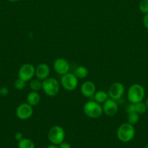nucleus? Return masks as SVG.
I'll return each mask as SVG.
<instances>
[{
	"label": "nucleus",
	"instance_id": "nucleus-21",
	"mask_svg": "<svg viewBox=\"0 0 148 148\" xmlns=\"http://www.w3.org/2000/svg\"><path fill=\"white\" fill-rule=\"evenodd\" d=\"M139 9L144 14L148 13V0H141L139 4Z\"/></svg>",
	"mask_w": 148,
	"mask_h": 148
},
{
	"label": "nucleus",
	"instance_id": "nucleus-18",
	"mask_svg": "<svg viewBox=\"0 0 148 148\" xmlns=\"http://www.w3.org/2000/svg\"><path fill=\"white\" fill-rule=\"evenodd\" d=\"M29 86H30V90L32 91L38 92V91L42 89V80L38 79V78H36V79H32L31 80H30Z\"/></svg>",
	"mask_w": 148,
	"mask_h": 148
},
{
	"label": "nucleus",
	"instance_id": "nucleus-12",
	"mask_svg": "<svg viewBox=\"0 0 148 148\" xmlns=\"http://www.w3.org/2000/svg\"><path fill=\"white\" fill-rule=\"evenodd\" d=\"M96 92V86L94 82L91 81H86L81 85V92L84 97L91 98L94 96Z\"/></svg>",
	"mask_w": 148,
	"mask_h": 148
},
{
	"label": "nucleus",
	"instance_id": "nucleus-32",
	"mask_svg": "<svg viewBox=\"0 0 148 148\" xmlns=\"http://www.w3.org/2000/svg\"><path fill=\"white\" fill-rule=\"evenodd\" d=\"M0 95H1V94H0Z\"/></svg>",
	"mask_w": 148,
	"mask_h": 148
},
{
	"label": "nucleus",
	"instance_id": "nucleus-23",
	"mask_svg": "<svg viewBox=\"0 0 148 148\" xmlns=\"http://www.w3.org/2000/svg\"><path fill=\"white\" fill-rule=\"evenodd\" d=\"M126 111L128 114H129V113L133 112V111H135V104L130 103H129V105L126 106Z\"/></svg>",
	"mask_w": 148,
	"mask_h": 148
},
{
	"label": "nucleus",
	"instance_id": "nucleus-27",
	"mask_svg": "<svg viewBox=\"0 0 148 148\" xmlns=\"http://www.w3.org/2000/svg\"><path fill=\"white\" fill-rule=\"evenodd\" d=\"M59 148H71V145L68 143H65V142H62L61 144H59L58 145Z\"/></svg>",
	"mask_w": 148,
	"mask_h": 148
},
{
	"label": "nucleus",
	"instance_id": "nucleus-29",
	"mask_svg": "<svg viewBox=\"0 0 148 148\" xmlns=\"http://www.w3.org/2000/svg\"><path fill=\"white\" fill-rule=\"evenodd\" d=\"M7 1H10V2H16V1H18L19 0H7Z\"/></svg>",
	"mask_w": 148,
	"mask_h": 148
},
{
	"label": "nucleus",
	"instance_id": "nucleus-3",
	"mask_svg": "<svg viewBox=\"0 0 148 148\" xmlns=\"http://www.w3.org/2000/svg\"><path fill=\"white\" fill-rule=\"evenodd\" d=\"M84 114L91 119H97L103 114L102 106L95 101H87L83 108Z\"/></svg>",
	"mask_w": 148,
	"mask_h": 148
},
{
	"label": "nucleus",
	"instance_id": "nucleus-4",
	"mask_svg": "<svg viewBox=\"0 0 148 148\" xmlns=\"http://www.w3.org/2000/svg\"><path fill=\"white\" fill-rule=\"evenodd\" d=\"M42 90L46 95L54 97L59 92V84L54 77H47L42 80Z\"/></svg>",
	"mask_w": 148,
	"mask_h": 148
},
{
	"label": "nucleus",
	"instance_id": "nucleus-15",
	"mask_svg": "<svg viewBox=\"0 0 148 148\" xmlns=\"http://www.w3.org/2000/svg\"><path fill=\"white\" fill-rule=\"evenodd\" d=\"M93 97H94V101L100 104L104 103L109 98L108 93L103 90H98L97 92H95Z\"/></svg>",
	"mask_w": 148,
	"mask_h": 148
},
{
	"label": "nucleus",
	"instance_id": "nucleus-24",
	"mask_svg": "<svg viewBox=\"0 0 148 148\" xmlns=\"http://www.w3.org/2000/svg\"><path fill=\"white\" fill-rule=\"evenodd\" d=\"M9 93V89L7 87H2V88H0V94L3 96H6L7 95H8Z\"/></svg>",
	"mask_w": 148,
	"mask_h": 148
},
{
	"label": "nucleus",
	"instance_id": "nucleus-26",
	"mask_svg": "<svg viewBox=\"0 0 148 148\" xmlns=\"http://www.w3.org/2000/svg\"><path fill=\"white\" fill-rule=\"evenodd\" d=\"M23 138V134L21 132H16L15 134V139L17 141H20V140Z\"/></svg>",
	"mask_w": 148,
	"mask_h": 148
},
{
	"label": "nucleus",
	"instance_id": "nucleus-31",
	"mask_svg": "<svg viewBox=\"0 0 148 148\" xmlns=\"http://www.w3.org/2000/svg\"><path fill=\"white\" fill-rule=\"evenodd\" d=\"M145 148H148V144H147V145H146V146H145Z\"/></svg>",
	"mask_w": 148,
	"mask_h": 148
},
{
	"label": "nucleus",
	"instance_id": "nucleus-7",
	"mask_svg": "<svg viewBox=\"0 0 148 148\" xmlns=\"http://www.w3.org/2000/svg\"><path fill=\"white\" fill-rule=\"evenodd\" d=\"M36 68L31 64H24L20 67L18 70V78L23 79L25 82L31 80L35 75Z\"/></svg>",
	"mask_w": 148,
	"mask_h": 148
},
{
	"label": "nucleus",
	"instance_id": "nucleus-10",
	"mask_svg": "<svg viewBox=\"0 0 148 148\" xmlns=\"http://www.w3.org/2000/svg\"><path fill=\"white\" fill-rule=\"evenodd\" d=\"M103 113L107 116H114L118 111V105L117 101L109 98L102 103Z\"/></svg>",
	"mask_w": 148,
	"mask_h": 148
},
{
	"label": "nucleus",
	"instance_id": "nucleus-20",
	"mask_svg": "<svg viewBox=\"0 0 148 148\" xmlns=\"http://www.w3.org/2000/svg\"><path fill=\"white\" fill-rule=\"evenodd\" d=\"M147 110V106L145 103H143L142 101L141 102L135 103V112H136L139 114H143Z\"/></svg>",
	"mask_w": 148,
	"mask_h": 148
},
{
	"label": "nucleus",
	"instance_id": "nucleus-19",
	"mask_svg": "<svg viewBox=\"0 0 148 148\" xmlns=\"http://www.w3.org/2000/svg\"><path fill=\"white\" fill-rule=\"evenodd\" d=\"M139 120V114H137L136 112L133 111V112H131L128 114L127 116V121L128 123L130 124L134 125L136 123H138Z\"/></svg>",
	"mask_w": 148,
	"mask_h": 148
},
{
	"label": "nucleus",
	"instance_id": "nucleus-16",
	"mask_svg": "<svg viewBox=\"0 0 148 148\" xmlns=\"http://www.w3.org/2000/svg\"><path fill=\"white\" fill-rule=\"evenodd\" d=\"M73 74L76 76L78 79H84L88 76L89 71L86 66H79L75 69Z\"/></svg>",
	"mask_w": 148,
	"mask_h": 148
},
{
	"label": "nucleus",
	"instance_id": "nucleus-22",
	"mask_svg": "<svg viewBox=\"0 0 148 148\" xmlns=\"http://www.w3.org/2000/svg\"><path fill=\"white\" fill-rule=\"evenodd\" d=\"M26 82L23 81V79H20V78L16 79L14 82L15 88L16 90H21L24 89V88L26 87Z\"/></svg>",
	"mask_w": 148,
	"mask_h": 148
},
{
	"label": "nucleus",
	"instance_id": "nucleus-9",
	"mask_svg": "<svg viewBox=\"0 0 148 148\" xmlns=\"http://www.w3.org/2000/svg\"><path fill=\"white\" fill-rule=\"evenodd\" d=\"M33 114V106L29 105L28 103H24L16 108V116L20 120H27L32 116Z\"/></svg>",
	"mask_w": 148,
	"mask_h": 148
},
{
	"label": "nucleus",
	"instance_id": "nucleus-14",
	"mask_svg": "<svg viewBox=\"0 0 148 148\" xmlns=\"http://www.w3.org/2000/svg\"><path fill=\"white\" fill-rule=\"evenodd\" d=\"M41 97L39 92L36 91H31L28 94L26 97V101L31 106H36L40 103Z\"/></svg>",
	"mask_w": 148,
	"mask_h": 148
},
{
	"label": "nucleus",
	"instance_id": "nucleus-5",
	"mask_svg": "<svg viewBox=\"0 0 148 148\" xmlns=\"http://www.w3.org/2000/svg\"><path fill=\"white\" fill-rule=\"evenodd\" d=\"M48 140L52 144L59 145L64 142L65 137V132L64 129L60 126H54L48 132Z\"/></svg>",
	"mask_w": 148,
	"mask_h": 148
},
{
	"label": "nucleus",
	"instance_id": "nucleus-13",
	"mask_svg": "<svg viewBox=\"0 0 148 148\" xmlns=\"http://www.w3.org/2000/svg\"><path fill=\"white\" fill-rule=\"evenodd\" d=\"M49 74H50V69L46 64L41 63L36 67L35 75H36V78L41 79V80H44L49 77Z\"/></svg>",
	"mask_w": 148,
	"mask_h": 148
},
{
	"label": "nucleus",
	"instance_id": "nucleus-2",
	"mask_svg": "<svg viewBox=\"0 0 148 148\" xmlns=\"http://www.w3.org/2000/svg\"><path fill=\"white\" fill-rule=\"evenodd\" d=\"M145 95V91L142 85L139 84H133L131 85L128 90V100L131 103H137L143 101Z\"/></svg>",
	"mask_w": 148,
	"mask_h": 148
},
{
	"label": "nucleus",
	"instance_id": "nucleus-1",
	"mask_svg": "<svg viewBox=\"0 0 148 148\" xmlns=\"http://www.w3.org/2000/svg\"><path fill=\"white\" fill-rule=\"evenodd\" d=\"M116 134L120 142L129 143L133 140L135 136L134 127L128 122L123 123L118 127Z\"/></svg>",
	"mask_w": 148,
	"mask_h": 148
},
{
	"label": "nucleus",
	"instance_id": "nucleus-11",
	"mask_svg": "<svg viewBox=\"0 0 148 148\" xmlns=\"http://www.w3.org/2000/svg\"><path fill=\"white\" fill-rule=\"evenodd\" d=\"M53 67L58 75H63L68 73L70 69V64L68 61L62 58L57 59L54 62Z\"/></svg>",
	"mask_w": 148,
	"mask_h": 148
},
{
	"label": "nucleus",
	"instance_id": "nucleus-8",
	"mask_svg": "<svg viewBox=\"0 0 148 148\" xmlns=\"http://www.w3.org/2000/svg\"><path fill=\"white\" fill-rule=\"evenodd\" d=\"M125 92V87L121 82H114L110 85L108 90L109 98L118 101L123 97Z\"/></svg>",
	"mask_w": 148,
	"mask_h": 148
},
{
	"label": "nucleus",
	"instance_id": "nucleus-30",
	"mask_svg": "<svg viewBox=\"0 0 148 148\" xmlns=\"http://www.w3.org/2000/svg\"><path fill=\"white\" fill-rule=\"evenodd\" d=\"M145 103H146V106H147V110H148V98L147 99L146 102H145Z\"/></svg>",
	"mask_w": 148,
	"mask_h": 148
},
{
	"label": "nucleus",
	"instance_id": "nucleus-6",
	"mask_svg": "<svg viewBox=\"0 0 148 148\" xmlns=\"http://www.w3.org/2000/svg\"><path fill=\"white\" fill-rule=\"evenodd\" d=\"M60 82L64 89L68 91H73L78 86V79L73 73L68 72L62 75Z\"/></svg>",
	"mask_w": 148,
	"mask_h": 148
},
{
	"label": "nucleus",
	"instance_id": "nucleus-28",
	"mask_svg": "<svg viewBox=\"0 0 148 148\" xmlns=\"http://www.w3.org/2000/svg\"><path fill=\"white\" fill-rule=\"evenodd\" d=\"M46 148H59V147H58V145H56L52 144L50 145L47 146Z\"/></svg>",
	"mask_w": 148,
	"mask_h": 148
},
{
	"label": "nucleus",
	"instance_id": "nucleus-17",
	"mask_svg": "<svg viewBox=\"0 0 148 148\" xmlns=\"http://www.w3.org/2000/svg\"><path fill=\"white\" fill-rule=\"evenodd\" d=\"M18 148H35V144L31 140L28 138H23L18 141L17 143Z\"/></svg>",
	"mask_w": 148,
	"mask_h": 148
},
{
	"label": "nucleus",
	"instance_id": "nucleus-25",
	"mask_svg": "<svg viewBox=\"0 0 148 148\" xmlns=\"http://www.w3.org/2000/svg\"><path fill=\"white\" fill-rule=\"evenodd\" d=\"M143 25L148 30V13L145 14L143 17Z\"/></svg>",
	"mask_w": 148,
	"mask_h": 148
}]
</instances>
